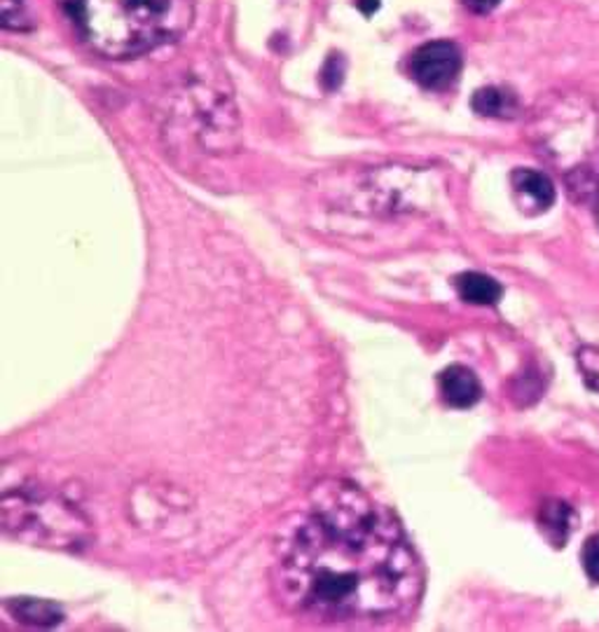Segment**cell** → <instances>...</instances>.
<instances>
[{
	"instance_id": "cell-5",
	"label": "cell",
	"mask_w": 599,
	"mask_h": 632,
	"mask_svg": "<svg viewBox=\"0 0 599 632\" xmlns=\"http://www.w3.org/2000/svg\"><path fill=\"white\" fill-rule=\"evenodd\" d=\"M410 73L424 90L442 92L452 88L461 73V53L450 41H434L415 49L410 59Z\"/></svg>"
},
{
	"instance_id": "cell-2",
	"label": "cell",
	"mask_w": 599,
	"mask_h": 632,
	"mask_svg": "<svg viewBox=\"0 0 599 632\" xmlns=\"http://www.w3.org/2000/svg\"><path fill=\"white\" fill-rule=\"evenodd\" d=\"M94 53L141 57L178 41L195 20V0H59Z\"/></svg>"
},
{
	"instance_id": "cell-7",
	"label": "cell",
	"mask_w": 599,
	"mask_h": 632,
	"mask_svg": "<svg viewBox=\"0 0 599 632\" xmlns=\"http://www.w3.org/2000/svg\"><path fill=\"white\" fill-rule=\"evenodd\" d=\"M438 389H440L442 401L457 410L473 407L483 399V384L481 380H477V375L471 368L459 366V364L445 368L440 372Z\"/></svg>"
},
{
	"instance_id": "cell-1",
	"label": "cell",
	"mask_w": 599,
	"mask_h": 632,
	"mask_svg": "<svg viewBox=\"0 0 599 632\" xmlns=\"http://www.w3.org/2000/svg\"><path fill=\"white\" fill-rule=\"evenodd\" d=\"M272 584L288 609L323 621H387L415 609L424 574L384 504L326 481L281 525Z\"/></svg>"
},
{
	"instance_id": "cell-4",
	"label": "cell",
	"mask_w": 599,
	"mask_h": 632,
	"mask_svg": "<svg viewBox=\"0 0 599 632\" xmlns=\"http://www.w3.org/2000/svg\"><path fill=\"white\" fill-rule=\"evenodd\" d=\"M3 522L8 535L55 549H76L88 539V520L80 510L47 494H5Z\"/></svg>"
},
{
	"instance_id": "cell-10",
	"label": "cell",
	"mask_w": 599,
	"mask_h": 632,
	"mask_svg": "<svg viewBox=\"0 0 599 632\" xmlns=\"http://www.w3.org/2000/svg\"><path fill=\"white\" fill-rule=\"evenodd\" d=\"M471 106L477 115L483 117H499L510 119L520 113L518 96L504 88H483L473 94Z\"/></svg>"
},
{
	"instance_id": "cell-8",
	"label": "cell",
	"mask_w": 599,
	"mask_h": 632,
	"mask_svg": "<svg viewBox=\"0 0 599 632\" xmlns=\"http://www.w3.org/2000/svg\"><path fill=\"white\" fill-rule=\"evenodd\" d=\"M574 525H576V514H574V508L569 504L553 499V502H545L541 506L539 527H541L543 537L551 541L555 549H562V545H567V539L572 535Z\"/></svg>"
},
{
	"instance_id": "cell-17",
	"label": "cell",
	"mask_w": 599,
	"mask_h": 632,
	"mask_svg": "<svg viewBox=\"0 0 599 632\" xmlns=\"http://www.w3.org/2000/svg\"><path fill=\"white\" fill-rule=\"evenodd\" d=\"M356 8L361 10L366 16H370L380 10V0H356Z\"/></svg>"
},
{
	"instance_id": "cell-15",
	"label": "cell",
	"mask_w": 599,
	"mask_h": 632,
	"mask_svg": "<svg viewBox=\"0 0 599 632\" xmlns=\"http://www.w3.org/2000/svg\"><path fill=\"white\" fill-rule=\"evenodd\" d=\"M342 66H345V61H342L339 57H331L326 68H323V80L329 82V78H333V90L342 82Z\"/></svg>"
},
{
	"instance_id": "cell-9",
	"label": "cell",
	"mask_w": 599,
	"mask_h": 632,
	"mask_svg": "<svg viewBox=\"0 0 599 632\" xmlns=\"http://www.w3.org/2000/svg\"><path fill=\"white\" fill-rule=\"evenodd\" d=\"M457 294L464 302L471 304H481V307H492L502 300L504 288L502 284L492 279L489 275H483V272H464L454 279Z\"/></svg>"
},
{
	"instance_id": "cell-14",
	"label": "cell",
	"mask_w": 599,
	"mask_h": 632,
	"mask_svg": "<svg viewBox=\"0 0 599 632\" xmlns=\"http://www.w3.org/2000/svg\"><path fill=\"white\" fill-rule=\"evenodd\" d=\"M592 354H595V356H590V349L578 352V364H580V368H584V372H586L588 384L599 391V354H597V349H592Z\"/></svg>"
},
{
	"instance_id": "cell-12",
	"label": "cell",
	"mask_w": 599,
	"mask_h": 632,
	"mask_svg": "<svg viewBox=\"0 0 599 632\" xmlns=\"http://www.w3.org/2000/svg\"><path fill=\"white\" fill-rule=\"evenodd\" d=\"M0 10H3V28L28 31L33 26L24 0H0Z\"/></svg>"
},
{
	"instance_id": "cell-6",
	"label": "cell",
	"mask_w": 599,
	"mask_h": 632,
	"mask_svg": "<svg viewBox=\"0 0 599 632\" xmlns=\"http://www.w3.org/2000/svg\"><path fill=\"white\" fill-rule=\"evenodd\" d=\"M512 193L520 204V209L529 216L548 211L555 204V185L543 172L537 169H516L510 176Z\"/></svg>"
},
{
	"instance_id": "cell-18",
	"label": "cell",
	"mask_w": 599,
	"mask_h": 632,
	"mask_svg": "<svg viewBox=\"0 0 599 632\" xmlns=\"http://www.w3.org/2000/svg\"><path fill=\"white\" fill-rule=\"evenodd\" d=\"M597 214H599V209H597Z\"/></svg>"
},
{
	"instance_id": "cell-16",
	"label": "cell",
	"mask_w": 599,
	"mask_h": 632,
	"mask_svg": "<svg viewBox=\"0 0 599 632\" xmlns=\"http://www.w3.org/2000/svg\"><path fill=\"white\" fill-rule=\"evenodd\" d=\"M502 0H464V5L475 14H489L492 10L499 8Z\"/></svg>"
},
{
	"instance_id": "cell-3",
	"label": "cell",
	"mask_w": 599,
	"mask_h": 632,
	"mask_svg": "<svg viewBox=\"0 0 599 632\" xmlns=\"http://www.w3.org/2000/svg\"><path fill=\"white\" fill-rule=\"evenodd\" d=\"M541 152L569 179L588 174L599 152V111L584 94H560L539 115Z\"/></svg>"
},
{
	"instance_id": "cell-13",
	"label": "cell",
	"mask_w": 599,
	"mask_h": 632,
	"mask_svg": "<svg viewBox=\"0 0 599 632\" xmlns=\"http://www.w3.org/2000/svg\"><path fill=\"white\" fill-rule=\"evenodd\" d=\"M580 562L592 584H599V535L588 537L584 543V553H580Z\"/></svg>"
},
{
	"instance_id": "cell-11",
	"label": "cell",
	"mask_w": 599,
	"mask_h": 632,
	"mask_svg": "<svg viewBox=\"0 0 599 632\" xmlns=\"http://www.w3.org/2000/svg\"><path fill=\"white\" fill-rule=\"evenodd\" d=\"M10 609L14 611V617H20L26 623L33 625H55L61 621V611L43 600H20V602H12Z\"/></svg>"
}]
</instances>
